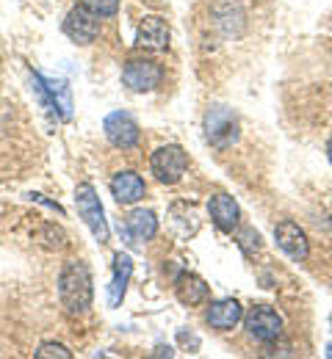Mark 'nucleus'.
Here are the masks:
<instances>
[{"instance_id":"nucleus-16","label":"nucleus","mask_w":332,"mask_h":359,"mask_svg":"<svg viewBox=\"0 0 332 359\" xmlns=\"http://www.w3.org/2000/svg\"><path fill=\"white\" fill-rule=\"evenodd\" d=\"M128 232L136 238V241H150V238H155V232H158V219H155V213L152 210H133L131 216H128Z\"/></svg>"},{"instance_id":"nucleus-9","label":"nucleus","mask_w":332,"mask_h":359,"mask_svg":"<svg viewBox=\"0 0 332 359\" xmlns=\"http://www.w3.org/2000/svg\"><path fill=\"white\" fill-rule=\"evenodd\" d=\"M274 241L293 263H305L307 255H310V241H307L305 229L296 222H291V219H283L280 224L274 226Z\"/></svg>"},{"instance_id":"nucleus-21","label":"nucleus","mask_w":332,"mask_h":359,"mask_svg":"<svg viewBox=\"0 0 332 359\" xmlns=\"http://www.w3.org/2000/svg\"><path fill=\"white\" fill-rule=\"evenodd\" d=\"M327 158H330V163H332V141H330V147H327Z\"/></svg>"},{"instance_id":"nucleus-13","label":"nucleus","mask_w":332,"mask_h":359,"mask_svg":"<svg viewBox=\"0 0 332 359\" xmlns=\"http://www.w3.org/2000/svg\"><path fill=\"white\" fill-rule=\"evenodd\" d=\"M111 194L119 205H136L147 194V185L136 172H119L111 177Z\"/></svg>"},{"instance_id":"nucleus-4","label":"nucleus","mask_w":332,"mask_h":359,"mask_svg":"<svg viewBox=\"0 0 332 359\" xmlns=\"http://www.w3.org/2000/svg\"><path fill=\"white\" fill-rule=\"evenodd\" d=\"M244 326L260 343H274L283 334V318L277 315L274 307H269V304H252L244 313Z\"/></svg>"},{"instance_id":"nucleus-17","label":"nucleus","mask_w":332,"mask_h":359,"mask_svg":"<svg viewBox=\"0 0 332 359\" xmlns=\"http://www.w3.org/2000/svg\"><path fill=\"white\" fill-rule=\"evenodd\" d=\"M42 243H45L48 249L61 252V249H67V235H64V229H61V226L45 224L42 226Z\"/></svg>"},{"instance_id":"nucleus-8","label":"nucleus","mask_w":332,"mask_h":359,"mask_svg":"<svg viewBox=\"0 0 332 359\" xmlns=\"http://www.w3.org/2000/svg\"><path fill=\"white\" fill-rule=\"evenodd\" d=\"M102 130H105V138H108L117 149H131V147H136V144H139V135H142L136 119H133L131 114H125V111L108 114L105 122H102Z\"/></svg>"},{"instance_id":"nucleus-5","label":"nucleus","mask_w":332,"mask_h":359,"mask_svg":"<svg viewBox=\"0 0 332 359\" xmlns=\"http://www.w3.org/2000/svg\"><path fill=\"white\" fill-rule=\"evenodd\" d=\"M161 81H164V67L152 58H131L122 69V83L131 91H139V94L158 89Z\"/></svg>"},{"instance_id":"nucleus-19","label":"nucleus","mask_w":332,"mask_h":359,"mask_svg":"<svg viewBox=\"0 0 332 359\" xmlns=\"http://www.w3.org/2000/svg\"><path fill=\"white\" fill-rule=\"evenodd\" d=\"M72 351L61 343H42L39 351H36V359H69Z\"/></svg>"},{"instance_id":"nucleus-7","label":"nucleus","mask_w":332,"mask_h":359,"mask_svg":"<svg viewBox=\"0 0 332 359\" xmlns=\"http://www.w3.org/2000/svg\"><path fill=\"white\" fill-rule=\"evenodd\" d=\"M64 34L75 45H92L97 36H100V17L92 14L86 6H75L64 17Z\"/></svg>"},{"instance_id":"nucleus-12","label":"nucleus","mask_w":332,"mask_h":359,"mask_svg":"<svg viewBox=\"0 0 332 359\" xmlns=\"http://www.w3.org/2000/svg\"><path fill=\"white\" fill-rule=\"evenodd\" d=\"M205 320L211 329L219 332H230L233 326H238L244 320V307L238 304L236 299H222V302H211L205 310Z\"/></svg>"},{"instance_id":"nucleus-14","label":"nucleus","mask_w":332,"mask_h":359,"mask_svg":"<svg viewBox=\"0 0 332 359\" xmlns=\"http://www.w3.org/2000/svg\"><path fill=\"white\" fill-rule=\"evenodd\" d=\"M175 296H178V302L186 304V307H199V304L208 302L211 290H208V285H205L202 276L186 271V273H180L178 282H175Z\"/></svg>"},{"instance_id":"nucleus-18","label":"nucleus","mask_w":332,"mask_h":359,"mask_svg":"<svg viewBox=\"0 0 332 359\" xmlns=\"http://www.w3.org/2000/svg\"><path fill=\"white\" fill-rule=\"evenodd\" d=\"M81 6H86L97 17H114L119 11V0H81Z\"/></svg>"},{"instance_id":"nucleus-6","label":"nucleus","mask_w":332,"mask_h":359,"mask_svg":"<svg viewBox=\"0 0 332 359\" xmlns=\"http://www.w3.org/2000/svg\"><path fill=\"white\" fill-rule=\"evenodd\" d=\"M205 135H208V141H211L216 149L230 147L238 138V116L230 108H222V105L211 108V111L205 114Z\"/></svg>"},{"instance_id":"nucleus-2","label":"nucleus","mask_w":332,"mask_h":359,"mask_svg":"<svg viewBox=\"0 0 332 359\" xmlns=\"http://www.w3.org/2000/svg\"><path fill=\"white\" fill-rule=\"evenodd\" d=\"M150 169L152 175L158 177V182H166V185H175L180 182L186 169H189V155L183 147L178 144H166V147H158L150 158Z\"/></svg>"},{"instance_id":"nucleus-20","label":"nucleus","mask_w":332,"mask_h":359,"mask_svg":"<svg viewBox=\"0 0 332 359\" xmlns=\"http://www.w3.org/2000/svg\"><path fill=\"white\" fill-rule=\"evenodd\" d=\"M238 238H241L238 243H241V249H244L246 255H252V243H255V246H260V235H258L252 226H244V229L238 232Z\"/></svg>"},{"instance_id":"nucleus-11","label":"nucleus","mask_w":332,"mask_h":359,"mask_svg":"<svg viewBox=\"0 0 332 359\" xmlns=\"http://www.w3.org/2000/svg\"><path fill=\"white\" fill-rule=\"evenodd\" d=\"M169 39H172V31H169V22L164 17H158V14L144 17L139 34H136V45L144 50H166Z\"/></svg>"},{"instance_id":"nucleus-3","label":"nucleus","mask_w":332,"mask_h":359,"mask_svg":"<svg viewBox=\"0 0 332 359\" xmlns=\"http://www.w3.org/2000/svg\"><path fill=\"white\" fill-rule=\"evenodd\" d=\"M75 208H78V216L84 219V224L92 229V235L100 243H105L108 241V222H105V213H102V205H100L95 185L81 182L75 188Z\"/></svg>"},{"instance_id":"nucleus-22","label":"nucleus","mask_w":332,"mask_h":359,"mask_svg":"<svg viewBox=\"0 0 332 359\" xmlns=\"http://www.w3.org/2000/svg\"><path fill=\"white\" fill-rule=\"evenodd\" d=\"M330 320H332V318H330Z\"/></svg>"},{"instance_id":"nucleus-10","label":"nucleus","mask_w":332,"mask_h":359,"mask_svg":"<svg viewBox=\"0 0 332 359\" xmlns=\"http://www.w3.org/2000/svg\"><path fill=\"white\" fill-rule=\"evenodd\" d=\"M208 216L222 232H236L241 224V208L230 194H216L208 202Z\"/></svg>"},{"instance_id":"nucleus-1","label":"nucleus","mask_w":332,"mask_h":359,"mask_svg":"<svg viewBox=\"0 0 332 359\" xmlns=\"http://www.w3.org/2000/svg\"><path fill=\"white\" fill-rule=\"evenodd\" d=\"M58 299L69 315H84L92 307V299H95L92 271L84 260L64 263V269L58 273Z\"/></svg>"},{"instance_id":"nucleus-15","label":"nucleus","mask_w":332,"mask_h":359,"mask_svg":"<svg viewBox=\"0 0 332 359\" xmlns=\"http://www.w3.org/2000/svg\"><path fill=\"white\" fill-rule=\"evenodd\" d=\"M131 273H133V263L128 255H117L114 257V279H111V290H108V304L117 307L128 290V282H131Z\"/></svg>"}]
</instances>
